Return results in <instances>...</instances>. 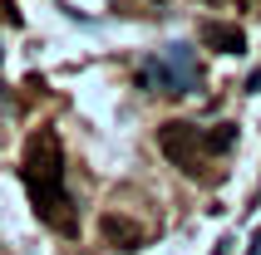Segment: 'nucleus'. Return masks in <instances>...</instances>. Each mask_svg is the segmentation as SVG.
<instances>
[{
  "label": "nucleus",
  "mask_w": 261,
  "mask_h": 255,
  "mask_svg": "<svg viewBox=\"0 0 261 255\" xmlns=\"http://www.w3.org/2000/svg\"><path fill=\"white\" fill-rule=\"evenodd\" d=\"M30 186V201H35V211L40 221L59 226L64 236H74V216H69V197H64V152H59V138L49 128H40L25 147V167H20Z\"/></svg>",
  "instance_id": "f257e3e1"
},
{
  "label": "nucleus",
  "mask_w": 261,
  "mask_h": 255,
  "mask_svg": "<svg viewBox=\"0 0 261 255\" xmlns=\"http://www.w3.org/2000/svg\"><path fill=\"white\" fill-rule=\"evenodd\" d=\"M158 147H163V157H168L173 167H182L188 177H197V172H202V152H207L202 128L182 123V118H168V123L158 128Z\"/></svg>",
  "instance_id": "f03ea898"
},
{
  "label": "nucleus",
  "mask_w": 261,
  "mask_h": 255,
  "mask_svg": "<svg viewBox=\"0 0 261 255\" xmlns=\"http://www.w3.org/2000/svg\"><path fill=\"white\" fill-rule=\"evenodd\" d=\"M202 138H207V152H227V147L237 142V128L232 123H217L212 133H202Z\"/></svg>",
  "instance_id": "39448f33"
},
{
  "label": "nucleus",
  "mask_w": 261,
  "mask_h": 255,
  "mask_svg": "<svg viewBox=\"0 0 261 255\" xmlns=\"http://www.w3.org/2000/svg\"><path fill=\"white\" fill-rule=\"evenodd\" d=\"M247 88H251V93H261V69H256V74L247 79Z\"/></svg>",
  "instance_id": "423d86ee"
},
{
  "label": "nucleus",
  "mask_w": 261,
  "mask_h": 255,
  "mask_svg": "<svg viewBox=\"0 0 261 255\" xmlns=\"http://www.w3.org/2000/svg\"><path fill=\"white\" fill-rule=\"evenodd\" d=\"M251 245H256V250H251V255H261V231H256V241H251Z\"/></svg>",
  "instance_id": "0eeeda50"
},
{
  "label": "nucleus",
  "mask_w": 261,
  "mask_h": 255,
  "mask_svg": "<svg viewBox=\"0 0 261 255\" xmlns=\"http://www.w3.org/2000/svg\"><path fill=\"white\" fill-rule=\"evenodd\" d=\"M202 44L207 49H222V54H247V29L227 25V20H207L202 25Z\"/></svg>",
  "instance_id": "7ed1b4c3"
},
{
  "label": "nucleus",
  "mask_w": 261,
  "mask_h": 255,
  "mask_svg": "<svg viewBox=\"0 0 261 255\" xmlns=\"http://www.w3.org/2000/svg\"><path fill=\"white\" fill-rule=\"evenodd\" d=\"M99 231L109 236V245H118V250H133V245L143 241V231H138V221H128V216H118V211L99 216Z\"/></svg>",
  "instance_id": "20e7f679"
},
{
  "label": "nucleus",
  "mask_w": 261,
  "mask_h": 255,
  "mask_svg": "<svg viewBox=\"0 0 261 255\" xmlns=\"http://www.w3.org/2000/svg\"><path fill=\"white\" fill-rule=\"evenodd\" d=\"M217 5H232V0H217ZM247 5H261V0H247Z\"/></svg>",
  "instance_id": "6e6552de"
}]
</instances>
